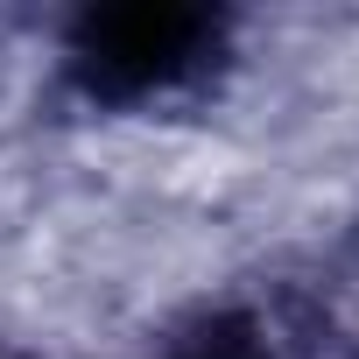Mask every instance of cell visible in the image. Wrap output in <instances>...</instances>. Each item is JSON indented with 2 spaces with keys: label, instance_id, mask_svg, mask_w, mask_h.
Returning a JSON list of instances; mask_svg holds the SVG:
<instances>
[{
  "label": "cell",
  "instance_id": "cell-1",
  "mask_svg": "<svg viewBox=\"0 0 359 359\" xmlns=\"http://www.w3.org/2000/svg\"><path fill=\"white\" fill-rule=\"evenodd\" d=\"M219 50V15L176 8V0H120V8H85L71 22V78L99 106H141L162 99L184 78H198Z\"/></svg>",
  "mask_w": 359,
  "mask_h": 359
},
{
  "label": "cell",
  "instance_id": "cell-2",
  "mask_svg": "<svg viewBox=\"0 0 359 359\" xmlns=\"http://www.w3.org/2000/svg\"><path fill=\"white\" fill-rule=\"evenodd\" d=\"M169 359H282V352H275V338L254 317H212L205 331H191Z\"/></svg>",
  "mask_w": 359,
  "mask_h": 359
}]
</instances>
